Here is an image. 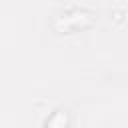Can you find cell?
Here are the masks:
<instances>
[{"label": "cell", "mask_w": 128, "mask_h": 128, "mask_svg": "<svg viewBox=\"0 0 128 128\" xmlns=\"http://www.w3.org/2000/svg\"><path fill=\"white\" fill-rule=\"evenodd\" d=\"M66 126H68V114L64 110H56L46 124V128H66Z\"/></svg>", "instance_id": "1"}]
</instances>
